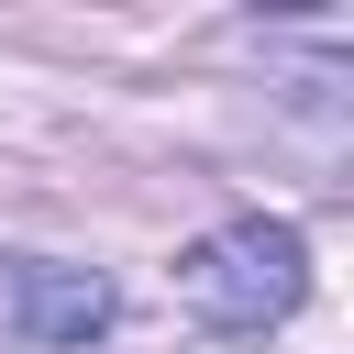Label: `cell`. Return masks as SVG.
<instances>
[{"label":"cell","instance_id":"obj_1","mask_svg":"<svg viewBox=\"0 0 354 354\" xmlns=\"http://www.w3.org/2000/svg\"><path fill=\"white\" fill-rule=\"evenodd\" d=\"M299 288H310V243L288 232V221H221V232H199L188 254H177V299L199 310V321H221V332H266V321H288L299 310Z\"/></svg>","mask_w":354,"mask_h":354},{"label":"cell","instance_id":"obj_2","mask_svg":"<svg viewBox=\"0 0 354 354\" xmlns=\"http://www.w3.org/2000/svg\"><path fill=\"white\" fill-rule=\"evenodd\" d=\"M111 277H88V266H11V321L44 343V354H66V343H88V332H111Z\"/></svg>","mask_w":354,"mask_h":354}]
</instances>
